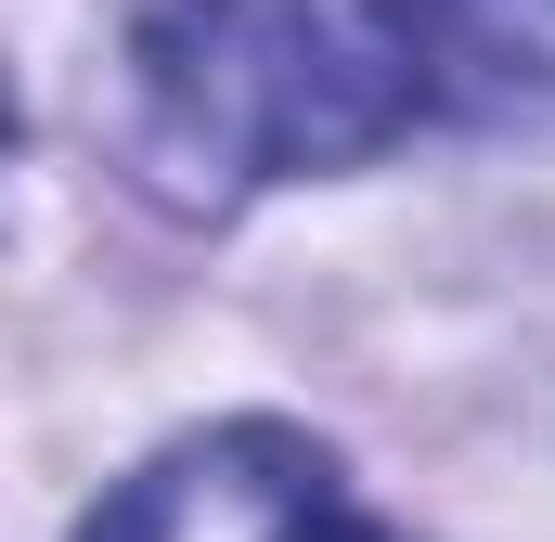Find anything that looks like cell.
Masks as SVG:
<instances>
[{"label": "cell", "instance_id": "6da1fadb", "mask_svg": "<svg viewBox=\"0 0 555 542\" xmlns=\"http://www.w3.org/2000/svg\"><path fill=\"white\" fill-rule=\"evenodd\" d=\"M130 65L155 142L207 181L362 168L426 104L401 0H155Z\"/></svg>", "mask_w": 555, "mask_h": 542}, {"label": "cell", "instance_id": "7a4b0ae2", "mask_svg": "<svg viewBox=\"0 0 555 542\" xmlns=\"http://www.w3.org/2000/svg\"><path fill=\"white\" fill-rule=\"evenodd\" d=\"M78 542H401V530H375L349 504L323 439H297V426H207V439H168L142 478H117Z\"/></svg>", "mask_w": 555, "mask_h": 542}, {"label": "cell", "instance_id": "3957f363", "mask_svg": "<svg viewBox=\"0 0 555 542\" xmlns=\"http://www.w3.org/2000/svg\"><path fill=\"white\" fill-rule=\"evenodd\" d=\"M401 39L452 130H555V0H401Z\"/></svg>", "mask_w": 555, "mask_h": 542}]
</instances>
